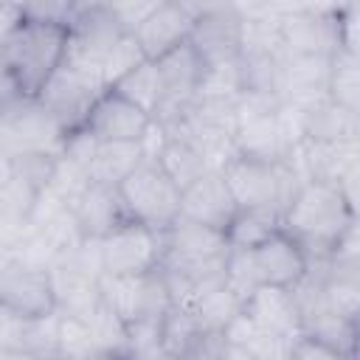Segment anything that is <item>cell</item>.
<instances>
[{"mask_svg": "<svg viewBox=\"0 0 360 360\" xmlns=\"http://www.w3.org/2000/svg\"><path fill=\"white\" fill-rule=\"evenodd\" d=\"M329 96L340 107H346L352 115L360 118V59L349 53H338L332 65V82Z\"/></svg>", "mask_w": 360, "mask_h": 360, "instance_id": "f1b7e54d", "label": "cell"}, {"mask_svg": "<svg viewBox=\"0 0 360 360\" xmlns=\"http://www.w3.org/2000/svg\"><path fill=\"white\" fill-rule=\"evenodd\" d=\"M248 17L242 6H200L191 45L202 56L205 68L231 65L242 59Z\"/></svg>", "mask_w": 360, "mask_h": 360, "instance_id": "8fae6325", "label": "cell"}, {"mask_svg": "<svg viewBox=\"0 0 360 360\" xmlns=\"http://www.w3.org/2000/svg\"><path fill=\"white\" fill-rule=\"evenodd\" d=\"M222 174L228 180L239 208L273 211L278 217H284V211L295 200L298 188L307 183L292 160L262 163V160H248L239 155L222 166Z\"/></svg>", "mask_w": 360, "mask_h": 360, "instance_id": "3957f363", "label": "cell"}, {"mask_svg": "<svg viewBox=\"0 0 360 360\" xmlns=\"http://www.w3.org/2000/svg\"><path fill=\"white\" fill-rule=\"evenodd\" d=\"M309 267L321 276L329 304L352 318H360V259L335 253L329 259L309 262Z\"/></svg>", "mask_w": 360, "mask_h": 360, "instance_id": "44dd1931", "label": "cell"}, {"mask_svg": "<svg viewBox=\"0 0 360 360\" xmlns=\"http://www.w3.org/2000/svg\"><path fill=\"white\" fill-rule=\"evenodd\" d=\"M143 62H146V53H143L141 42L135 39V34H127V37L118 39V45L112 48V53L107 56V62L101 68V82L110 90V87H115L127 73H132Z\"/></svg>", "mask_w": 360, "mask_h": 360, "instance_id": "4dcf8cb0", "label": "cell"}, {"mask_svg": "<svg viewBox=\"0 0 360 360\" xmlns=\"http://www.w3.org/2000/svg\"><path fill=\"white\" fill-rule=\"evenodd\" d=\"M0 349H20L45 360H59V312L45 318H20L0 309Z\"/></svg>", "mask_w": 360, "mask_h": 360, "instance_id": "ac0fdd59", "label": "cell"}, {"mask_svg": "<svg viewBox=\"0 0 360 360\" xmlns=\"http://www.w3.org/2000/svg\"><path fill=\"white\" fill-rule=\"evenodd\" d=\"M158 3H160V0H149V3H110V6H112V11H115L118 22L124 25V31H127V34H135V31L149 20V14L158 8Z\"/></svg>", "mask_w": 360, "mask_h": 360, "instance_id": "836d02e7", "label": "cell"}, {"mask_svg": "<svg viewBox=\"0 0 360 360\" xmlns=\"http://www.w3.org/2000/svg\"><path fill=\"white\" fill-rule=\"evenodd\" d=\"M253 323L276 332V335H284V338H304V321H301V307H298V298L292 290L287 287H270V284H262L248 301H245V309H242Z\"/></svg>", "mask_w": 360, "mask_h": 360, "instance_id": "e0dca14e", "label": "cell"}, {"mask_svg": "<svg viewBox=\"0 0 360 360\" xmlns=\"http://www.w3.org/2000/svg\"><path fill=\"white\" fill-rule=\"evenodd\" d=\"M124 211L132 222H141L152 231L166 233L177 219L183 208V191L177 183L160 169L155 158L143 160L121 186H118Z\"/></svg>", "mask_w": 360, "mask_h": 360, "instance_id": "277c9868", "label": "cell"}, {"mask_svg": "<svg viewBox=\"0 0 360 360\" xmlns=\"http://www.w3.org/2000/svg\"><path fill=\"white\" fill-rule=\"evenodd\" d=\"M219 360H231V357H219Z\"/></svg>", "mask_w": 360, "mask_h": 360, "instance_id": "60d3db41", "label": "cell"}, {"mask_svg": "<svg viewBox=\"0 0 360 360\" xmlns=\"http://www.w3.org/2000/svg\"><path fill=\"white\" fill-rule=\"evenodd\" d=\"M93 354H98V352L93 343L90 323L84 318L59 312V360H84Z\"/></svg>", "mask_w": 360, "mask_h": 360, "instance_id": "f546056e", "label": "cell"}, {"mask_svg": "<svg viewBox=\"0 0 360 360\" xmlns=\"http://www.w3.org/2000/svg\"><path fill=\"white\" fill-rule=\"evenodd\" d=\"M278 48L284 56L335 59L340 53V6H284Z\"/></svg>", "mask_w": 360, "mask_h": 360, "instance_id": "8992f818", "label": "cell"}, {"mask_svg": "<svg viewBox=\"0 0 360 360\" xmlns=\"http://www.w3.org/2000/svg\"><path fill=\"white\" fill-rule=\"evenodd\" d=\"M225 284L242 298V304L262 287L250 250H233V248H231L228 264H225Z\"/></svg>", "mask_w": 360, "mask_h": 360, "instance_id": "1f68e13d", "label": "cell"}, {"mask_svg": "<svg viewBox=\"0 0 360 360\" xmlns=\"http://www.w3.org/2000/svg\"><path fill=\"white\" fill-rule=\"evenodd\" d=\"M143 160H149L143 143H98L90 166V183L118 188Z\"/></svg>", "mask_w": 360, "mask_h": 360, "instance_id": "cb8c5ba5", "label": "cell"}, {"mask_svg": "<svg viewBox=\"0 0 360 360\" xmlns=\"http://www.w3.org/2000/svg\"><path fill=\"white\" fill-rule=\"evenodd\" d=\"M104 90H107V84L101 82V76L65 62L51 76V82L42 87V93L37 98L70 135V132L84 129L87 115L96 107V101L104 96Z\"/></svg>", "mask_w": 360, "mask_h": 360, "instance_id": "9c48e42d", "label": "cell"}, {"mask_svg": "<svg viewBox=\"0 0 360 360\" xmlns=\"http://www.w3.org/2000/svg\"><path fill=\"white\" fill-rule=\"evenodd\" d=\"M290 360H349L346 354H340L338 349L321 343V340H312V338H298L295 346H292V357Z\"/></svg>", "mask_w": 360, "mask_h": 360, "instance_id": "e575fe53", "label": "cell"}, {"mask_svg": "<svg viewBox=\"0 0 360 360\" xmlns=\"http://www.w3.org/2000/svg\"><path fill=\"white\" fill-rule=\"evenodd\" d=\"M101 298L124 323L160 321L169 312V307L174 304L160 267L155 273L127 276V278L104 276L101 278Z\"/></svg>", "mask_w": 360, "mask_h": 360, "instance_id": "30bf717a", "label": "cell"}, {"mask_svg": "<svg viewBox=\"0 0 360 360\" xmlns=\"http://www.w3.org/2000/svg\"><path fill=\"white\" fill-rule=\"evenodd\" d=\"M65 141V127L39 104V98L0 101V158L25 152L62 155Z\"/></svg>", "mask_w": 360, "mask_h": 360, "instance_id": "5b68a950", "label": "cell"}, {"mask_svg": "<svg viewBox=\"0 0 360 360\" xmlns=\"http://www.w3.org/2000/svg\"><path fill=\"white\" fill-rule=\"evenodd\" d=\"M352 219L354 217L338 183L307 180L284 211L281 231L307 250L309 262H321L335 256Z\"/></svg>", "mask_w": 360, "mask_h": 360, "instance_id": "7a4b0ae2", "label": "cell"}, {"mask_svg": "<svg viewBox=\"0 0 360 360\" xmlns=\"http://www.w3.org/2000/svg\"><path fill=\"white\" fill-rule=\"evenodd\" d=\"M228 357H231V360H253L250 354H245V352H239V349H233V346H231V352H228Z\"/></svg>", "mask_w": 360, "mask_h": 360, "instance_id": "74e56055", "label": "cell"}, {"mask_svg": "<svg viewBox=\"0 0 360 360\" xmlns=\"http://www.w3.org/2000/svg\"><path fill=\"white\" fill-rule=\"evenodd\" d=\"M166 253V233L141 222H121L101 239V270L110 278L155 273Z\"/></svg>", "mask_w": 360, "mask_h": 360, "instance_id": "ba28073f", "label": "cell"}, {"mask_svg": "<svg viewBox=\"0 0 360 360\" xmlns=\"http://www.w3.org/2000/svg\"><path fill=\"white\" fill-rule=\"evenodd\" d=\"M76 222L87 239H104L110 231H115L121 222H127V211L121 202V194L115 186L90 183L84 194L73 205Z\"/></svg>", "mask_w": 360, "mask_h": 360, "instance_id": "d6986e66", "label": "cell"}, {"mask_svg": "<svg viewBox=\"0 0 360 360\" xmlns=\"http://www.w3.org/2000/svg\"><path fill=\"white\" fill-rule=\"evenodd\" d=\"M301 115H304V141L309 143H329V146L360 143V118L352 115L338 101H332V96L301 110Z\"/></svg>", "mask_w": 360, "mask_h": 360, "instance_id": "ffe728a7", "label": "cell"}, {"mask_svg": "<svg viewBox=\"0 0 360 360\" xmlns=\"http://www.w3.org/2000/svg\"><path fill=\"white\" fill-rule=\"evenodd\" d=\"M70 34L65 25L25 17L17 31L0 39L3 51V93L0 101L37 98L51 76L68 59Z\"/></svg>", "mask_w": 360, "mask_h": 360, "instance_id": "6da1fadb", "label": "cell"}, {"mask_svg": "<svg viewBox=\"0 0 360 360\" xmlns=\"http://www.w3.org/2000/svg\"><path fill=\"white\" fill-rule=\"evenodd\" d=\"M200 14V3H180V0H160L149 20L135 31L146 59L158 62L166 53L177 51L180 45L191 42V31Z\"/></svg>", "mask_w": 360, "mask_h": 360, "instance_id": "5bb4252c", "label": "cell"}, {"mask_svg": "<svg viewBox=\"0 0 360 360\" xmlns=\"http://www.w3.org/2000/svg\"><path fill=\"white\" fill-rule=\"evenodd\" d=\"M340 53L360 59V6H340Z\"/></svg>", "mask_w": 360, "mask_h": 360, "instance_id": "d6a6232c", "label": "cell"}, {"mask_svg": "<svg viewBox=\"0 0 360 360\" xmlns=\"http://www.w3.org/2000/svg\"><path fill=\"white\" fill-rule=\"evenodd\" d=\"M349 360H360V318H357V340H354V352Z\"/></svg>", "mask_w": 360, "mask_h": 360, "instance_id": "f35d334b", "label": "cell"}, {"mask_svg": "<svg viewBox=\"0 0 360 360\" xmlns=\"http://www.w3.org/2000/svg\"><path fill=\"white\" fill-rule=\"evenodd\" d=\"M124 360H172L160 321H135L127 323V343H124Z\"/></svg>", "mask_w": 360, "mask_h": 360, "instance_id": "83f0119b", "label": "cell"}, {"mask_svg": "<svg viewBox=\"0 0 360 360\" xmlns=\"http://www.w3.org/2000/svg\"><path fill=\"white\" fill-rule=\"evenodd\" d=\"M338 256H349V259H360V219H352V225L346 228L338 250Z\"/></svg>", "mask_w": 360, "mask_h": 360, "instance_id": "d590c367", "label": "cell"}, {"mask_svg": "<svg viewBox=\"0 0 360 360\" xmlns=\"http://www.w3.org/2000/svg\"><path fill=\"white\" fill-rule=\"evenodd\" d=\"M281 231V217L273 211H259V208H239L233 222L228 225L225 236L233 250H256L262 242L276 236Z\"/></svg>", "mask_w": 360, "mask_h": 360, "instance_id": "d4e9b609", "label": "cell"}, {"mask_svg": "<svg viewBox=\"0 0 360 360\" xmlns=\"http://www.w3.org/2000/svg\"><path fill=\"white\" fill-rule=\"evenodd\" d=\"M155 160L160 163V169L177 183L180 191H186L188 186H194L200 177H205L208 172H214V163L197 149L191 146L186 138L172 135L163 129V143L155 155Z\"/></svg>", "mask_w": 360, "mask_h": 360, "instance_id": "7402d4cb", "label": "cell"}, {"mask_svg": "<svg viewBox=\"0 0 360 360\" xmlns=\"http://www.w3.org/2000/svg\"><path fill=\"white\" fill-rule=\"evenodd\" d=\"M0 309L20 318H45L59 309L51 270L0 259Z\"/></svg>", "mask_w": 360, "mask_h": 360, "instance_id": "7c38bea8", "label": "cell"}, {"mask_svg": "<svg viewBox=\"0 0 360 360\" xmlns=\"http://www.w3.org/2000/svg\"><path fill=\"white\" fill-rule=\"evenodd\" d=\"M0 360H45V357L31 354V352H20V349H0Z\"/></svg>", "mask_w": 360, "mask_h": 360, "instance_id": "8d00e7d4", "label": "cell"}, {"mask_svg": "<svg viewBox=\"0 0 360 360\" xmlns=\"http://www.w3.org/2000/svg\"><path fill=\"white\" fill-rule=\"evenodd\" d=\"M225 338H228V343L233 349L250 354L253 360H290L292 357V346H295L292 338L276 335V332L253 323L245 312L225 329Z\"/></svg>", "mask_w": 360, "mask_h": 360, "instance_id": "603a6c76", "label": "cell"}, {"mask_svg": "<svg viewBox=\"0 0 360 360\" xmlns=\"http://www.w3.org/2000/svg\"><path fill=\"white\" fill-rule=\"evenodd\" d=\"M152 127L155 118L115 90H104L84 124L98 143H143Z\"/></svg>", "mask_w": 360, "mask_h": 360, "instance_id": "4fadbf2b", "label": "cell"}, {"mask_svg": "<svg viewBox=\"0 0 360 360\" xmlns=\"http://www.w3.org/2000/svg\"><path fill=\"white\" fill-rule=\"evenodd\" d=\"M68 65L101 76V68L121 37H127L110 3H79L68 25Z\"/></svg>", "mask_w": 360, "mask_h": 360, "instance_id": "52a82bcc", "label": "cell"}, {"mask_svg": "<svg viewBox=\"0 0 360 360\" xmlns=\"http://www.w3.org/2000/svg\"><path fill=\"white\" fill-rule=\"evenodd\" d=\"M236 214H239V205H236V197H233L222 169L208 172L205 177H200L194 186H188L183 191L180 217H186V219H194L200 225H208V228H217L225 233Z\"/></svg>", "mask_w": 360, "mask_h": 360, "instance_id": "9a60e30c", "label": "cell"}, {"mask_svg": "<svg viewBox=\"0 0 360 360\" xmlns=\"http://www.w3.org/2000/svg\"><path fill=\"white\" fill-rule=\"evenodd\" d=\"M110 90L121 93L124 98H129L132 104H138L141 110H146L155 118V112L160 107V70H158V62L146 59L143 65H138L132 73H127Z\"/></svg>", "mask_w": 360, "mask_h": 360, "instance_id": "4316f807", "label": "cell"}, {"mask_svg": "<svg viewBox=\"0 0 360 360\" xmlns=\"http://www.w3.org/2000/svg\"><path fill=\"white\" fill-rule=\"evenodd\" d=\"M188 307L194 309V315L200 318L202 326L217 329V332H225V329L242 315V309H245L242 298H239L228 284H219V287H214V290H205V292L197 295Z\"/></svg>", "mask_w": 360, "mask_h": 360, "instance_id": "484cf974", "label": "cell"}, {"mask_svg": "<svg viewBox=\"0 0 360 360\" xmlns=\"http://www.w3.org/2000/svg\"><path fill=\"white\" fill-rule=\"evenodd\" d=\"M84 360H124L118 354H93V357H84Z\"/></svg>", "mask_w": 360, "mask_h": 360, "instance_id": "ab89813d", "label": "cell"}, {"mask_svg": "<svg viewBox=\"0 0 360 360\" xmlns=\"http://www.w3.org/2000/svg\"><path fill=\"white\" fill-rule=\"evenodd\" d=\"M250 253H253V264H256V273H259L262 284L295 290L309 273L307 250L284 231H278L276 236H270L267 242H262Z\"/></svg>", "mask_w": 360, "mask_h": 360, "instance_id": "2e32d148", "label": "cell"}]
</instances>
